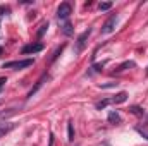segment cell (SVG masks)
Wrapping results in <instances>:
<instances>
[{"label":"cell","instance_id":"obj_4","mask_svg":"<svg viewBox=\"0 0 148 146\" xmlns=\"http://www.w3.org/2000/svg\"><path fill=\"white\" fill-rule=\"evenodd\" d=\"M117 21H119V16H117V14H112L110 17L103 23V26H102V35H110L112 31L115 29Z\"/></svg>","mask_w":148,"mask_h":146},{"label":"cell","instance_id":"obj_17","mask_svg":"<svg viewBox=\"0 0 148 146\" xmlns=\"http://www.w3.org/2000/svg\"><path fill=\"white\" fill-rule=\"evenodd\" d=\"M117 86V83H109V84H100V88H114Z\"/></svg>","mask_w":148,"mask_h":146},{"label":"cell","instance_id":"obj_5","mask_svg":"<svg viewBox=\"0 0 148 146\" xmlns=\"http://www.w3.org/2000/svg\"><path fill=\"white\" fill-rule=\"evenodd\" d=\"M43 50V45L41 43H29V45H26L21 52L24 53V55H29V53H36V52H41Z\"/></svg>","mask_w":148,"mask_h":146},{"label":"cell","instance_id":"obj_20","mask_svg":"<svg viewBox=\"0 0 148 146\" xmlns=\"http://www.w3.org/2000/svg\"><path fill=\"white\" fill-rule=\"evenodd\" d=\"M5 83H7V79H5V77H0V91H2V88H3Z\"/></svg>","mask_w":148,"mask_h":146},{"label":"cell","instance_id":"obj_13","mask_svg":"<svg viewBox=\"0 0 148 146\" xmlns=\"http://www.w3.org/2000/svg\"><path fill=\"white\" fill-rule=\"evenodd\" d=\"M67 139H69V141H73V139H74V127H73V122H69V124H67Z\"/></svg>","mask_w":148,"mask_h":146},{"label":"cell","instance_id":"obj_10","mask_svg":"<svg viewBox=\"0 0 148 146\" xmlns=\"http://www.w3.org/2000/svg\"><path fill=\"white\" fill-rule=\"evenodd\" d=\"M14 129V124H0V138L2 136H5L9 131H12Z\"/></svg>","mask_w":148,"mask_h":146},{"label":"cell","instance_id":"obj_16","mask_svg":"<svg viewBox=\"0 0 148 146\" xmlns=\"http://www.w3.org/2000/svg\"><path fill=\"white\" fill-rule=\"evenodd\" d=\"M126 67H134V62H126V64H122V65H121L117 71H124Z\"/></svg>","mask_w":148,"mask_h":146},{"label":"cell","instance_id":"obj_11","mask_svg":"<svg viewBox=\"0 0 148 146\" xmlns=\"http://www.w3.org/2000/svg\"><path fill=\"white\" fill-rule=\"evenodd\" d=\"M121 115L117 113V112H110L109 113V122H112V124H121Z\"/></svg>","mask_w":148,"mask_h":146},{"label":"cell","instance_id":"obj_14","mask_svg":"<svg viewBox=\"0 0 148 146\" xmlns=\"http://www.w3.org/2000/svg\"><path fill=\"white\" fill-rule=\"evenodd\" d=\"M136 132H140L145 139H148V129L147 127H136Z\"/></svg>","mask_w":148,"mask_h":146},{"label":"cell","instance_id":"obj_2","mask_svg":"<svg viewBox=\"0 0 148 146\" xmlns=\"http://www.w3.org/2000/svg\"><path fill=\"white\" fill-rule=\"evenodd\" d=\"M90 35H91V28H88L84 33H81V35L77 36V40H76V46H74V52H76V53H81V52L84 50V46H86V41H88Z\"/></svg>","mask_w":148,"mask_h":146},{"label":"cell","instance_id":"obj_23","mask_svg":"<svg viewBox=\"0 0 148 146\" xmlns=\"http://www.w3.org/2000/svg\"><path fill=\"white\" fill-rule=\"evenodd\" d=\"M147 74H148V69H147Z\"/></svg>","mask_w":148,"mask_h":146},{"label":"cell","instance_id":"obj_8","mask_svg":"<svg viewBox=\"0 0 148 146\" xmlns=\"http://www.w3.org/2000/svg\"><path fill=\"white\" fill-rule=\"evenodd\" d=\"M110 103H112L110 98H103V100H98V102L95 103V108H97V110H103V108H107Z\"/></svg>","mask_w":148,"mask_h":146},{"label":"cell","instance_id":"obj_9","mask_svg":"<svg viewBox=\"0 0 148 146\" xmlns=\"http://www.w3.org/2000/svg\"><path fill=\"white\" fill-rule=\"evenodd\" d=\"M60 28H62V33H64L66 36H71V35H73V24H71L69 21H64V24H62Z\"/></svg>","mask_w":148,"mask_h":146},{"label":"cell","instance_id":"obj_21","mask_svg":"<svg viewBox=\"0 0 148 146\" xmlns=\"http://www.w3.org/2000/svg\"><path fill=\"white\" fill-rule=\"evenodd\" d=\"M50 146H53V134H50Z\"/></svg>","mask_w":148,"mask_h":146},{"label":"cell","instance_id":"obj_6","mask_svg":"<svg viewBox=\"0 0 148 146\" xmlns=\"http://www.w3.org/2000/svg\"><path fill=\"white\" fill-rule=\"evenodd\" d=\"M45 79H48V74H43V76H41V77L38 79V83L35 84V88H33V89H31V91L28 93V98H33V95H35V93H36L38 89H40V88L43 86V83H45Z\"/></svg>","mask_w":148,"mask_h":146},{"label":"cell","instance_id":"obj_15","mask_svg":"<svg viewBox=\"0 0 148 146\" xmlns=\"http://www.w3.org/2000/svg\"><path fill=\"white\" fill-rule=\"evenodd\" d=\"M110 7H112L110 2H102V3H98V9H100V10H109Z\"/></svg>","mask_w":148,"mask_h":146},{"label":"cell","instance_id":"obj_1","mask_svg":"<svg viewBox=\"0 0 148 146\" xmlns=\"http://www.w3.org/2000/svg\"><path fill=\"white\" fill-rule=\"evenodd\" d=\"M35 60L33 59H26V60H12V62H5L3 64V69H14V71H21V69H26L29 65H33Z\"/></svg>","mask_w":148,"mask_h":146},{"label":"cell","instance_id":"obj_22","mask_svg":"<svg viewBox=\"0 0 148 146\" xmlns=\"http://www.w3.org/2000/svg\"><path fill=\"white\" fill-rule=\"evenodd\" d=\"M2 53H3V48H2V46H0V55H2Z\"/></svg>","mask_w":148,"mask_h":146},{"label":"cell","instance_id":"obj_19","mask_svg":"<svg viewBox=\"0 0 148 146\" xmlns=\"http://www.w3.org/2000/svg\"><path fill=\"white\" fill-rule=\"evenodd\" d=\"M3 12H5V14H9V12H10V10H9V7H5V9H3V7H0V16H3Z\"/></svg>","mask_w":148,"mask_h":146},{"label":"cell","instance_id":"obj_18","mask_svg":"<svg viewBox=\"0 0 148 146\" xmlns=\"http://www.w3.org/2000/svg\"><path fill=\"white\" fill-rule=\"evenodd\" d=\"M48 28V24H43L41 26V29H40V33H38V36H43V33H45V29Z\"/></svg>","mask_w":148,"mask_h":146},{"label":"cell","instance_id":"obj_3","mask_svg":"<svg viewBox=\"0 0 148 146\" xmlns=\"http://www.w3.org/2000/svg\"><path fill=\"white\" fill-rule=\"evenodd\" d=\"M73 14V5L69 3V2H64V3H60L59 5V9H57V17L60 19V21H67V17Z\"/></svg>","mask_w":148,"mask_h":146},{"label":"cell","instance_id":"obj_7","mask_svg":"<svg viewBox=\"0 0 148 146\" xmlns=\"http://www.w3.org/2000/svg\"><path fill=\"white\" fill-rule=\"evenodd\" d=\"M126 100H127V93H126V91H121V93H117L114 98H110V102L114 105H121V103H124Z\"/></svg>","mask_w":148,"mask_h":146},{"label":"cell","instance_id":"obj_12","mask_svg":"<svg viewBox=\"0 0 148 146\" xmlns=\"http://www.w3.org/2000/svg\"><path fill=\"white\" fill-rule=\"evenodd\" d=\"M131 113H134V115H138V117H143L145 115V110L141 108V107H138V105H133L131 108H129Z\"/></svg>","mask_w":148,"mask_h":146}]
</instances>
